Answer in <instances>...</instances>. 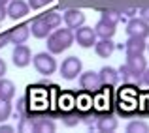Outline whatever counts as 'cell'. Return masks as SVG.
<instances>
[{"mask_svg": "<svg viewBox=\"0 0 149 133\" xmlns=\"http://www.w3.org/2000/svg\"><path fill=\"white\" fill-rule=\"evenodd\" d=\"M11 60H13V64L17 66V68H26V66L30 64V60H32V54H30V49L26 45H15L13 49V54H11Z\"/></svg>", "mask_w": 149, "mask_h": 133, "instance_id": "10", "label": "cell"}, {"mask_svg": "<svg viewBox=\"0 0 149 133\" xmlns=\"http://www.w3.org/2000/svg\"><path fill=\"white\" fill-rule=\"evenodd\" d=\"M146 40L143 38H132V36H128V41L125 43V54L127 56H138V54H143V51H146Z\"/></svg>", "mask_w": 149, "mask_h": 133, "instance_id": "14", "label": "cell"}, {"mask_svg": "<svg viewBox=\"0 0 149 133\" xmlns=\"http://www.w3.org/2000/svg\"><path fill=\"white\" fill-rule=\"evenodd\" d=\"M115 26L117 25H113V23L106 21V19H100V21L96 23V26H95V32H96V36H100V38H113Z\"/></svg>", "mask_w": 149, "mask_h": 133, "instance_id": "18", "label": "cell"}, {"mask_svg": "<svg viewBox=\"0 0 149 133\" xmlns=\"http://www.w3.org/2000/svg\"><path fill=\"white\" fill-rule=\"evenodd\" d=\"M79 88L85 90V92H91V94H95L96 90H100L102 83H100L98 73H95V71L81 73V75H79Z\"/></svg>", "mask_w": 149, "mask_h": 133, "instance_id": "7", "label": "cell"}, {"mask_svg": "<svg viewBox=\"0 0 149 133\" xmlns=\"http://www.w3.org/2000/svg\"><path fill=\"white\" fill-rule=\"evenodd\" d=\"M146 49H147V51H149V45H147V47H146Z\"/></svg>", "mask_w": 149, "mask_h": 133, "instance_id": "36", "label": "cell"}, {"mask_svg": "<svg viewBox=\"0 0 149 133\" xmlns=\"http://www.w3.org/2000/svg\"><path fill=\"white\" fill-rule=\"evenodd\" d=\"M29 10H30V6H29L26 2H23V0H10V6L6 8L8 17H10V19H13V21L26 17Z\"/></svg>", "mask_w": 149, "mask_h": 133, "instance_id": "11", "label": "cell"}, {"mask_svg": "<svg viewBox=\"0 0 149 133\" xmlns=\"http://www.w3.org/2000/svg\"><path fill=\"white\" fill-rule=\"evenodd\" d=\"M98 77H100V83L102 86H115L119 83V69L111 68V66H104V68L98 71Z\"/></svg>", "mask_w": 149, "mask_h": 133, "instance_id": "15", "label": "cell"}, {"mask_svg": "<svg viewBox=\"0 0 149 133\" xmlns=\"http://www.w3.org/2000/svg\"><path fill=\"white\" fill-rule=\"evenodd\" d=\"M42 17L47 21V25L51 26V28H58V26H61V23H62V15L58 13V11H49V13L42 15Z\"/></svg>", "mask_w": 149, "mask_h": 133, "instance_id": "22", "label": "cell"}, {"mask_svg": "<svg viewBox=\"0 0 149 133\" xmlns=\"http://www.w3.org/2000/svg\"><path fill=\"white\" fill-rule=\"evenodd\" d=\"M125 66H127L128 71L142 83V75H143V71H146V68H147V62H146V58H143V54H138V56H127V64Z\"/></svg>", "mask_w": 149, "mask_h": 133, "instance_id": "9", "label": "cell"}, {"mask_svg": "<svg viewBox=\"0 0 149 133\" xmlns=\"http://www.w3.org/2000/svg\"><path fill=\"white\" fill-rule=\"evenodd\" d=\"M62 21L68 28H79L85 23V15L79 10H66L64 15H62Z\"/></svg>", "mask_w": 149, "mask_h": 133, "instance_id": "16", "label": "cell"}, {"mask_svg": "<svg viewBox=\"0 0 149 133\" xmlns=\"http://www.w3.org/2000/svg\"><path fill=\"white\" fill-rule=\"evenodd\" d=\"M100 19H106V21L113 23V25H117L119 21H125V17L121 15V11H102Z\"/></svg>", "mask_w": 149, "mask_h": 133, "instance_id": "26", "label": "cell"}, {"mask_svg": "<svg viewBox=\"0 0 149 133\" xmlns=\"http://www.w3.org/2000/svg\"><path fill=\"white\" fill-rule=\"evenodd\" d=\"M61 118H62V122H64V126H68V128L76 126V124L79 122V114H77V112H68V114H62Z\"/></svg>", "mask_w": 149, "mask_h": 133, "instance_id": "27", "label": "cell"}, {"mask_svg": "<svg viewBox=\"0 0 149 133\" xmlns=\"http://www.w3.org/2000/svg\"><path fill=\"white\" fill-rule=\"evenodd\" d=\"M11 116V103L8 99H0V124Z\"/></svg>", "mask_w": 149, "mask_h": 133, "instance_id": "24", "label": "cell"}, {"mask_svg": "<svg viewBox=\"0 0 149 133\" xmlns=\"http://www.w3.org/2000/svg\"><path fill=\"white\" fill-rule=\"evenodd\" d=\"M29 28H30V32H32V36L38 38V40L47 38L49 32H51V26L47 25V21H45L44 17H36L34 21H30L29 23Z\"/></svg>", "mask_w": 149, "mask_h": 133, "instance_id": "13", "label": "cell"}, {"mask_svg": "<svg viewBox=\"0 0 149 133\" xmlns=\"http://www.w3.org/2000/svg\"><path fill=\"white\" fill-rule=\"evenodd\" d=\"M74 40L77 41V45L89 49V47H93V45L96 43V32L93 28H89V26H83V25H81L79 28H76Z\"/></svg>", "mask_w": 149, "mask_h": 133, "instance_id": "8", "label": "cell"}, {"mask_svg": "<svg viewBox=\"0 0 149 133\" xmlns=\"http://www.w3.org/2000/svg\"><path fill=\"white\" fill-rule=\"evenodd\" d=\"M8 43H10V34L2 32V34H0V47H6Z\"/></svg>", "mask_w": 149, "mask_h": 133, "instance_id": "30", "label": "cell"}, {"mask_svg": "<svg viewBox=\"0 0 149 133\" xmlns=\"http://www.w3.org/2000/svg\"><path fill=\"white\" fill-rule=\"evenodd\" d=\"M15 96V84L8 79H2L0 77V99H8L11 101Z\"/></svg>", "mask_w": 149, "mask_h": 133, "instance_id": "21", "label": "cell"}, {"mask_svg": "<svg viewBox=\"0 0 149 133\" xmlns=\"http://www.w3.org/2000/svg\"><path fill=\"white\" fill-rule=\"evenodd\" d=\"M140 17L149 23V8H142V10H140Z\"/></svg>", "mask_w": 149, "mask_h": 133, "instance_id": "31", "label": "cell"}, {"mask_svg": "<svg viewBox=\"0 0 149 133\" xmlns=\"http://www.w3.org/2000/svg\"><path fill=\"white\" fill-rule=\"evenodd\" d=\"M0 133H13V128L11 126H2V124H0Z\"/></svg>", "mask_w": 149, "mask_h": 133, "instance_id": "34", "label": "cell"}, {"mask_svg": "<svg viewBox=\"0 0 149 133\" xmlns=\"http://www.w3.org/2000/svg\"><path fill=\"white\" fill-rule=\"evenodd\" d=\"M49 2H53V0H29V6L32 8V10H40V8L47 6Z\"/></svg>", "mask_w": 149, "mask_h": 133, "instance_id": "29", "label": "cell"}, {"mask_svg": "<svg viewBox=\"0 0 149 133\" xmlns=\"http://www.w3.org/2000/svg\"><path fill=\"white\" fill-rule=\"evenodd\" d=\"M111 86H102L100 90H96L93 94V111L96 116H104V114H111L113 109V99H111Z\"/></svg>", "mask_w": 149, "mask_h": 133, "instance_id": "3", "label": "cell"}, {"mask_svg": "<svg viewBox=\"0 0 149 133\" xmlns=\"http://www.w3.org/2000/svg\"><path fill=\"white\" fill-rule=\"evenodd\" d=\"M142 84L149 86V68H146V71H143V75H142Z\"/></svg>", "mask_w": 149, "mask_h": 133, "instance_id": "32", "label": "cell"}, {"mask_svg": "<svg viewBox=\"0 0 149 133\" xmlns=\"http://www.w3.org/2000/svg\"><path fill=\"white\" fill-rule=\"evenodd\" d=\"M95 51L100 58H109L115 51V43L111 41V38H102L100 41L95 43Z\"/></svg>", "mask_w": 149, "mask_h": 133, "instance_id": "17", "label": "cell"}, {"mask_svg": "<svg viewBox=\"0 0 149 133\" xmlns=\"http://www.w3.org/2000/svg\"><path fill=\"white\" fill-rule=\"evenodd\" d=\"M96 128L100 131H113L117 130V118H113V114H104L96 118Z\"/></svg>", "mask_w": 149, "mask_h": 133, "instance_id": "20", "label": "cell"}, {"mask_svg": "<svg viewBox=\"0 0 149 133\" xmlns=\"http://www.w3.org/2000/svg\"><path fill=\"white\" fill-rule=\"evenodd\" d=\"M74 43V34L70 28H58L47 36V49L51 54H61L62 51L70 49Z\"/></svg>", "mask_w": 149, "mask_h": 133, "instance_id": "2", "label": "cell"}, {"mask_svg": "<svg viewBox=\"0 0 149 133\" xmlns=\"http://www.w3.org/2000/svg\"><path fill=\"white\" fill-rule=\"evenodd\" d=\"M127 34L132 38H149V23L142 17H132L127 23Z\"/></svg>", "mask_w": 149, "mask_h": 133, "instance_id": "5", "label": "cell"}, {"mask_svg": "<svg viewBox=\"0 0 149 133\" xmlns=\"http://www.w3.org/2000/svg\"><path fill=\"white\" fill-rule=\"evenodd\" d=\"M17 116H26V97L25 96H21L17 99Z\"/></svg>", "mask_w": 149, "mask_h": 133, "instance_id": "28", "label": "cell"}, {"mask_svg": "<svg viewBox=\"0 0 149 133\" xmlns=\"http://www.w3.org/2000/svg\"><path fill=\"white\" fill-rule=\"evenodd\" d=\"M127 131L128 133H147L149 131V126L146 122H138V120H136V122H130L127 126Z\"/></svg>", "mask_w": 149, "mask_h": 133, "instance_id": "25", "label": "cell"}, {"mask_svg": "<svg viewBox=\"0 0 149 133\" xmlns=\"http://www.w3.org/2000/svg\"><path fill=\"white\" fill-rule=\"evenodd\" d=\"M8 17V11H6V6L4 4H0V23L4 21V19Z\"/></svg>", "mask_w": 149, "mask_h": 133, "instance_id": "33", "label": "cell"}, {"mask_svg": "<svg viewBox=\"0 0 149 133\" xmlns=\"http://www.w3.org/2000/svg\"><path fill=\"white\" fill-rule=\"evenodd\" d=\"M79 73H81V60L77 56H68L61 64V75H62V79L72 81V79H76Z\"/></svg>", "mask_w": 149, "mask_h": 133, "instance_id": "6", "label": "cell"}, {"mask_svg": "<svg viewBox=\"0 0 149 133\" xmlns=\"http://www.w3.org/2000/svg\"><path fill=\"white\" fill-rule=\"evenodd\" d=\"M4 73H6V62H4L2 58H0V77H2Z\"/></svg>", "mask_w": 149, "mask_h": 133, "instance_id": "35", "label": "cell"}, {"mask_svg": "<svg viewBox=\"0 0 149 133\" xmlns=\"http://www.w3.org/2000/svg\"><path fill=\"white\" fill-rule=\"evenodd\" d=\"M34 131H38V133H51V131H55V122L49 120L45 114H42V116H38V118L34 120Z\"/></svg>", "mask_w": 149, "mask_h": 133, "instance_id": "19", "label": "cell"}, {"mask_svg": "<svg viewBox=\"0 0 149 133\" xmlns=\"http://www.w3.org/2000/svg\"><path fill=\"white\" fill-rule=\"evenodd\" d=\"M119 99H117V109H119L121 114L125 116H132L140 111V101H138V92H136L134 84H125L119 90Z\"/></svg>", "mask_w": 149, "mask_h": 133, "instance_id": "1", "label": "cell"}, {"mask_svg": "<svg viewBox=\"0 0 149 133\" xmlns=\"http://www.w3.org/2000/svg\"><path fill=\"white\" fill-rule=\"evenodd\" d=\"M17 130L21 133H32L34 131V122L32 118H29V116H19V126Z\"/></svg>", "mask_w": 149, "mask_h": 133, "instance_id": "23", "label": "cell"}, {"mask_svg": "<svg viewBox=\"0 0 149 133\" xmlns=\"http://www.w3.org/2000/svg\"><path fill=\"white\" fill-rule=\"evenodd\" d=\"M8 34H10V43H13V45L25 43V41L29 40V36H30L29 23H26V25H17V26H13V28H10Z\"/></svg>", "mask_w": 149, "mask_h": 133, "instance_id": "12", "label": "cell"}, {"mask_svg": "<svg viewBox=\"0 0 149 133\" xmlns=\"http://www.w3.org/2000/svg\"><path fill=\"white\" fill-rule=\"evenodd\" d=\"M32 64H34V68H36V71L40 73V75H45V77H49L51 73H55V69H57V62H55V58H53L51 53H38L36 56L32 58Z\"/></svg>", "mask_w": 149, "mask_h": 133, "instance_id": "4", "label": "cell"}]
</instances>
